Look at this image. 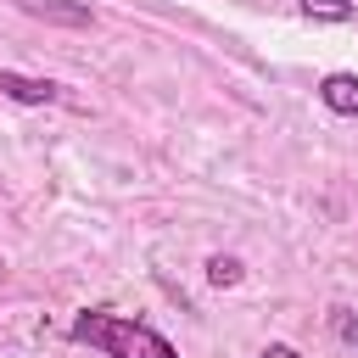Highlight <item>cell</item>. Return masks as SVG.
Segmentation results:
<instances>
[{
  "label": "cell",
  "instance_id": "obj_1",
  "mask_svg": "<svg viewBox=\"0 0 358 358\" xmlns=\"http://www.w3.org/2000/svg\"><path fill=\"white\" fill-rule=\"evenodd\" d=\"M67 336H73V341H84V347H101L106 358H179L168 336H157V330H151V324H140V319L106 313V308L78 313Z\"/></svg>",
  "mask_w": 358,
  "mask_h": 358
},
{
  "label": "cell",
  "instance_id": "obj_2",
  "mask_svg": "<svg viewBox=\"0 0 358 358\" xmlns=\"http://www.w3.org/2000/svg\"><path fill=\"white\" fill-rule=\"evenodd\" d=\"M0 95H6V101H22V106H50V101H62V84H50V78H28V73L0 67Z\"/></svg>",
  "mask_w": 358,
  "mask_h": 358
},
{
  "label": "cell",
  "instance_id": "obj_3",
  "mask_svg": "<svg viewBox=\"0 0 358 358\" xmlns=\"http://www.w3.org/2000/svg\"><path fill=\"white\" fill-rule=\"evenodd\" d=\"M319 101L336 117H358V73H324L319 78Z\"/></svg>",
  "mask_w": 358,
  "mask_h": 358
},
{
  "label": "cell",
  "instance_id": "obj_4",
  "mask_svg": "<svg viewBox=\"0 0 358 358\" xmlns=\"http://www.w3.org/2000/svg\"><path fill=\"white\" fill-rule=\"evenodd\" d=\"M28 11L45 17V22H67V28H90L95 22V11L90 6H73V0H28Z\"/></svg>",
  "mask_w": 358,
  "mask_h": 358
},
{
  "label": "cell",
  "instance_id": "obj_5",
  "mask_svg": "<svg viewBox=\"0 0 358 358\" xmlns=\"http://www.w3.org/2000/svg\"><path fill=\"white\" fill-rule=\"evenodd\" d=\"M352 0H302V17L308 22H352Z\"/></svg>",
  "mask_w": 358,
  "mask_h": 358
},
{
  "label": "cell",
  "instance_id": "obj_6",
  "mask_svg": "<svg viewBox=\"0 0 358 358\" xmlns=\"http://www.w3.org/2000/svg\"><path fill=\"white\" fill-rule=\"evenodd\" d=\"M241 274H246V268H241V257H224V252H218V257H207V280H213L218 291H224V285H241Z\"/></svg>",
  "mask_w": 358,
  "mask_h": 358
},
{
  "label": "cell",
  "instance_id": "obj_7",
  "mask_svg": "<svg viewBox=\"0 0 358 358\" xmlns=\"http://www.w3.org/2000/svg\"><path fill=\"white\" fill-rule=\"evenodd\" d=\"M336 336H341V341H347V347H358V319H352V313H347V308H341V313H336Z\"/></svg>",
  "mask_w": 358,
  "mask_h": 358
},
{
  "label": "cell",
  "instance_id": "obj_8",
  "mask_svg": "<svg viewBox=\"0 0 358 358\" xmlns=\"http://www.w3.org/2000/svg\"><path fill=\"white\" fill-rule=\"evenodd\" d=\"M257 358H302V352H296V347H285V341H268Z\"/></svg>",
  "mask_w": 358,
  "mask_h": 358
}]
</instances>
